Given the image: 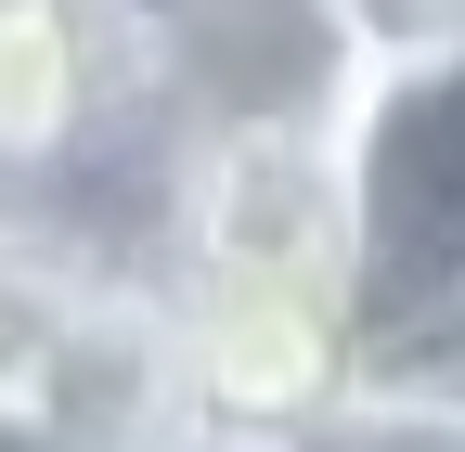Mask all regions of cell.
Instances as JSON below:
<instances>
[{
    "mask_svg": "<svg viewBox=\"0 0 465 452\" xmlns=\"http://www.w3.org/2000/svg\"><path fill=\"white\" fill-rule=\"evenodd\" d=\"M375 78V39L349 0H155L143 14V91L182 142H284L349 130Z\"/></svg>",
    "mask_w": 465,
    "mask_h": 452,
    "instance_id": "cell-2",
    "label": "cell"
},
{
    "mask_svg": "<svg viewBox=\"0 0 465 452\" xmlns=\"http://www.w3.org/2000/svg\"><path fill=\"white\" fill-rule=\"evenodd\" d=\"M349 285L375 349H465V39L362 78L336 130Z\"/></svg>",
    "mask_w": 465,
    "mask_h": 452,
    "instance_id": "cell-1",
    "label": "cell"
},
{
    "mask_svg": "<svg viewBox=\"0 0 465 452\" xmlns=\"http://www.w3.org/2000/svg\"><path fill=\"white\" fill-rule=\"evenodd\" d=\"M14 414H39L52 439H78V452H194V439H220L207 427L182 285H91Z\"/></svg>",
    "mask_w": 465,
    "mask_h": 452,
    "instance_id": "cell-4",
    "label": "cell"
},
{
    "mask_svg": "<svg viewBox=\"0 0 465 452\" xmlns=\"http://www.w3.org/2000/svg\"><path fill=\"white\" fill-rule=\"evenodd\" d=\"M143 26L116 0H0V207L143 117Z\"/></svg>",
    "mask_w": 465,
    "mask_h": 452,
    "instance_id": "cell-5",
    "label": "cell"
},
{
    "mask_svg": "<svg viewBox=\"0 0 465 452\" xmlns=\"http://www.w3.org/2000/svg\"><path fill=\"white\" fill-rule=\"evenodd\" d=\"M194 452H259V439H194Z\"/></svg>",
    "mask_w": 465,
    "mask_h": 452,
    "instance_id": "cell-10",
    "label": "cell"
},
{
    "mask_svg": "<svg viewBox=\"0 0 465 452\" xmlns=\"http://www.w3.org/2000/svg\"><path fill=\"white\" fill-rule=\"evenodd\" d=\"M375 39V65H401V52H452L465 39V0H349Z\"/></svg>",
    "mask_w": 465,
    "mask_h": 452,
    "instance_id": "cell-8",
    "label": "cell"
},
{
    "mask_svg": "<svg viewBox=\"0 0 465 452\" xmlns=\"http://www.w3.org/2000/svg\"><path fill=\"white\" fill-rule=\"evenodd\" d=\"M194 310V375H207V427L220 439H298L349 375L375 362V336L349 298H311V285H182Z\"/></svg>",
    "mask_w": 465,
    "mask_h": 452,
    "instance_id": "cell-6",
    "label": "cell"
},
{
    "mask_svg": "<svg viewBox=\"0 0 465 452\" xmlns=\"http://www.w3.org/2000/svg\"><path fill=\"white\" fill-rule=\"evenodd\" d=\"M272 452H465V349H375Z\"/></svg>",
    "mask_w": 465,
    "mask_h": 452,
    "instance_id": "cell-7",
    "label": "cell"
},
{
    "mask_svg": "<svg viewBox=\"0 0 465 452\" xmlns=\"http://www.w3.org/2000/svg\"><path fill=\"white\" fill-rule=\"evenodd\" d=\"M0 452H78V439H52L39 414H0Z\"/></svg>",
    "mask_w": 465,
    "mask_h": 452,
    "instance_id": "cell-9",
    "label": "cell"
},
{
    "mask_svg": "<svg viewBox=\"0 0 465 452\" xmlns=\"http://www.w3.org/2000/svg\"><path fill=\"white\" fill-rule=\"evenodd\" d=\"M168 285H311L349 298V168L336 130L284 142H194L182 155V233H168Z\"/></svg>",
    "mask_w": 465,
    "mask_h": 452,
    "instance_id": "cell-3",
    "label": "cell"
}]
</instances>
